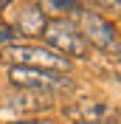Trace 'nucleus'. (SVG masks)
<instances>
[{"instance_id": "6", "label": "nucleus", "mask_w": 121, "mask_h": 124, "mask_svg": "<svg viewBox=\"0 0 121 124\" xmlns=\"http://www.w3.org/2000/svg\"><path fill=\"white\" fill-rule=\"evenodd\" d=\"M8 23H11V31L20 37H39L48 23L45 6L42 3H23L8 14Z\"/></svg>"}, {"instance_id": "9", "label": "nucleus", "mask_w": 121, "mask_h": 124, "mask_svg": "<svg viewBox=\"0 0 121 124\" xmlns=\"http://www.w3.org/2000/svg\"><path fill=\"white\" fill-rule=\"evenodd\" d=\"M96 6H101V8H107V11H118L121 8V0H93Z\"/></svg>"}, {"instance_id": "10", "label": "nucleus", "mask_w": 121, "mask_h": 124, "mask_svg": "<svg viewBox=\"0 0 121 124\" xmlns=\"http://www.w3.org/2000/svg\"><path fill=\"white\" fill-rule=\"evenodd\" d=\"M14 124H51V121H14Z\"/></svg>"}, {"instance_id": "8", "label": "nucleus", "mask_w": 121, "mask_h": 124, "mask_svg": "<svg viewBox=\"0 0 121 124\" xmlns=\"http://www.w3.org/2000/svg\"><path fill=\"white\" fill-rule=\"evenodd\" d=\"M53 6H59V8H70V11H73V14H82L84 8L79 6V0H51Z\"/></svg>"}, {"instance_id": "4", "label": "nucleus", "mask_w": 121, "mask_h": 124, "mask_svg": "<svg viewBox=\"0 0 121 124\" xmlns=\"http://www.w3.org/2000/svg\"><path fill=\"white\" fill-rule=\"evenodd\" d=\"M79 31L87 45H96L98 51H104L110 56H118L121 45H118V28H115L107 17L96 14V11H82L79 14Z\"/></svg>"}, {"instance_id": "3", "label": "nucleus", "mask_w": 121, "mask_h": 124, "mask_svg": "<svg viewBox=\"0 0 121 124\" xmlns=\"http://www.w3.org/2000/svg\"><path fill=\"white\" fill-rule=\"evenodd\" d=\"M11 85L20 90H37V93H68L73 90V79L59 70H42V68H8Z\"/></svg>"}, {"instance_id": "2", "label": "nucleus", "mask_w": 121, "mask_h": 124, "mask_svg": "<svg viewBox=\"0 0 121 124\" xmlns=\"http://www.w3.org/2000/svg\"><path fill=\"white\" fill-rule=\"evenodd\" d=\"M39 37L45 39V45L56 54H62L65 59H84L87 56V42H84L82 31L73 20H65V17H48L45 28Z\"/></svg>"}, {"instance_id": "1", "label": "nucleus", "mask_w": 121, "mask_h": 124, "mask_svg": "<svg viewBox=\"0 0 121 124\" xmlns=\"http://www.w3.org/2000/svg\"><path fill=\"white\" fill-rule=\"evenodd\" d=\"M0 59L8 62L11 68H42V70H59V73L70 70V59H65L62 54H56L51 48L28 45V42H8V45H3Z\"/></svg>"}, {"instance_id": "7", "label": "nucleus", "mask_w": 121, "mask_h": 124, "mask_svg": "<svg viewBox=\"0 0 121 124\" xmlns=\"http://www.w3.org/2000/svg\"><path fill=\"white\" fill-rule=\"evenodd\" d=\"M14 110H23V113H42V110H48L53 104L51 96L48 93H37V90H23L20 96H14V99L8 101Z\"/></svg>"}, {"instance_id": "5", "label": "nucleus", "mask_w": 121, "mask_h": 124, "mask_svg": "<svg viewBox=\"0 0 121 124\" xmlns=\"http://www.w3.org/2000/svg\"><path fill=\"white\" fill-rule=\"evenodd\" d=\"M70 124H115L118 107L104 99H79L62 110Z\"/></svg>"}, {"instance_id": "11", "label": "nucleus", "mask_w": 121, "mask_h": 124, "mask_svg": "<svg viewBox=\"0 0 121 124\" xmlns=\"http://www.w3.org/2000/svg\"><path fill=\"white\" fill-rule=\"evenodd\" d=\"M8 3H11V0H0V8H6V6H8Z\"/></svg>"}]
</instances>
